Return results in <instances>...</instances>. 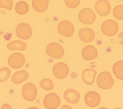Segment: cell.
<instances>
[{"label":"cell","instance_id":"15","mask_svg":"<svg viewBox=\"0 0 123 109\" xmlns=\"http://www.w3.org/2000/svg\"><path fill=\"white\" fill-rule=\"evenodd\" d=\"M79 37L84 42L92 41L95 36L94 31L90 28H81L79 31Z\"/></svg>","mask_w":123,"mask_h":109},{"label":"cell","instance_id":"25","mask_svg":"<svg viewBox=\"0 0 123 109\" xmlns=\"http://www.w3.org/2000/svg\"><path fill=\"white\" fill-rule=\"evenodd\" d=\"M13 6L12 0H0V8H5L7 10H11Z\"/></svg>","mask_w":123,"mask_h":109},{"label":"cell","instance_id":"11","mask_svg":"<svg viewBox=\"0 0 123 109\" xmlns=\"http://www.w3.org/2000/svg\"><path fill=\"white\" fill-rule=\"evenodd\" d=\"M86 104L89 107L95 108L97 107L100 103L101 97L98 93L94 91L87 92L84 97Z\"/></svg>","mask_w":123,"mask_h":109},{"label":"cell","instance_id":"16","mask_svg":"<svg viewBox=\"0 0 123 109\" xmlns=\"http://www.w3.org/2000/svg\"><path fill=\"white\" fill-rule=\"evenodd\" d=\"M96 74L97 72L95 70L91 68L86 69L82 73V80L87 85H92L94 83Z\"/></svg>","mask_w":123,"mask_h":109},{"label":"cell","instance_id":"10","mask_svg":"<svg viewBox=\"0 0 123 109\" xmlns=\"http://www.w3.org/2000/svg\"><path fill=\"white\" fill-rule=\"evenodd\" d=\"M17 36L24 40H26L31 37L32 35V30L31 26L27 23H21L17 25L15 29Z\"/></svg>","mask_w":123,"mask_h":109},{"label":"cell","instance_id":"7","mask_svg":"<svg viewBox=\"0 0 123 109\" xmlns=\"http://www.w3.org/2000/svg\"><path fill=\"white\" fill-rule=\"evenodd\" d=\"M58 32L62 36L69 37L72 36L74 32V28L71 22L64 20L60 22L58 25Z\"/></svg>","mask_w":123,"mask_h":109},{"label":"cell","instance_id":"21","mask_svg":"<svg viewBox=\"0 0 123 109\" xmlns=\"http://www.w3.org/2000/svg\"><path fill=\"white\" fill-rule=\"evenodd\" d=\"M29 7L28 4L23 0L19 1L16 3L15 6V12L19 14H25L29 11Z\"/></svg>","mask_w":123,"mask_h":109},{"label":"cell","instance_id":"13","mask_svg":"<svg viewBox=\"0 0 123 109\" xmlns=\"http://www.w3.org/2000/svg\"><path fill=\"white\" fill-rule=\"evenodd\" d=\"M97 49L92 45H87L84 47L81 51V55L86 61H91L95 59L98 56Z\"/></svg>","mask_w":123,"mask_h":109},{"label":"cell","instance_id":"8","mask_svg":"<svg viewBox=\"0 0 123 109\" xmlns=\"http://www.w3.org/2000/svg\"><path fill=\"white\" fill-rule=\"evenodd\" d=\"M25 62V58L21 53L15 52L12 54L9 57L8 63L13 69H19L23 66Z\"/></svg>","mask_w":123,"mask_h":109},{"label":"cell","instance_id":"12","mask_svg":"<svg viewBox=\"0 0 123 109\" xmlns=\"http://www.w3.org/2000/svg\"><path fill=\"white\" fill-rule=\"evenodd\" d=\"M95 9L98 14L104 16L110 13L111 6L107 0H98L95 4Z\"/></svg>","mask_w":123,"mask_h":109},{"label":"cell","instance_id":"29","mask_svg":"<svg viewBox=\"0 0 123 109\" xmlns=\"http://www.w3.org/2000/svg\"></svg>","mask_w":123,"mask_h":109},{"label":"cell","instance_id":"17","mask_svg":"<svg viewBox=\"0 0 123 109\" xmlns=\"http://www.w3.org/2000/svg\"><path fill=\"white\" fill-rule=\"evenodd\" d=\"M29 77L28 72L25 70L18 71L12 75V82L15 84H20L26 81Z\"/></svg>","mask_w":123,"mask_h":109},{"label":"cell","instance_id":"18","mask_svg":"<svg viewBox=\"0 0 123 109\" xmlns=\"http://www.w3.org/2000/svg\"><path fill=\"white\" fill-rule=\"evenodd\" d=\"M49 0H32L33 9L39 12H45L49 6Z\"/></svg>","mask_w":123,"mask_h":109},{"label":"cell","instance_id":"23","mask_svg":"<svg viewBox=\"0 0 123 109\" xmlns=\"http://www.w3.org/2000/svg\"><path fill=\"white\" fill-rule=\"evenodd\" d=\"M113 15L118 20H123V5H118L115 6L113 10Z\"/></svg>","mask_w":123,"mask_h":109},{"label":"cell","instance_id":"26","mask_svg":"<svg viewBox=\"0 0 123 109\" xmlns=\"http://www.w3.org/2000/svg\"><path fill=\"white\" fill-rule=\"evenodd\" d=\"M64 2L66 6L74 9L79 6L80 0H64Z\"/></svg>","mask_w":123,"mask_h":109},{"label":"cell","instance_id":"5","mask_svg":"<svg viewBox=\"0 0 123 109\" xmlns=\"http://www.w3.org/2000/svg\"><path fill=\"white\" fill-rule=\"evenodd\" d=\"M78 18L81 23L86 24H90L94 23L96 16L92 10L86 8L81 10L78 14Z\"/></svg>","mask_w":123,"mask_h":109},{"label":"cell","instance_id":"22","mask_svg":"<svg viewBox=\"0 0 123 109\" xmlns=\"http://www.w3.org/2000/svg\"><path fill=\"white\" fill-rule=\"evenodd\" d=\"M39 85L41 87L47 91L51 90L54 87L53 82L49 78L42 79L39 82Z\"/></svg>","mask_w":123,"mask_h":109},{"label":"cell","instance_id":"4","mask_svg":"<svg viewBox=\"0 0 123 109\" xmlns=\"http://www.w3.org/2000/svg\"><path fill=\"white\" fill-rule=\"evenodd\" d=\"M46 52L47 55L50 57L60 59L63 56L64 50L60 44L56 42H51L47 46Z\"/></svg>","mask_w":123,"mask_h":109},{"label":"cell","instance_id":"1","mask_svg":"<svg viewBox=\"0 0 123 109\" xmlns=\"http://www.w3.org/2000/svg\"><path fill=\"white\" fill-rule=\"evenodd\" d=\"M114 83L111 74L106 71L101 72L97 78V84L98 87L102 89H108L112 87Z\"/></svg>","mask_w":123,"mask_h":109},{"label":"cell","instance_id":"19","mask_svg":"<svg viewBox=\"0 0 123 109\" xmlns=\"http://www.w3.org/2000/svg\"><path fill=\"white\" fill-rule=\"evenodd\" d=\"M112 70L117 79L123 80V61L116 62L112 66Z\"/></svg>","mask_w":123,"mask_h":109},{"label":"cell","instance_id":"9","mask_svg":"<svg viewBox=\"0 0 123 109\" xmlns=\"http://www.w3.org/2000/svg\"><path fill=\"white\" fill-rule=\"evenodd\" d=\"M54 76L58 79H63L68 75L69 69L68 66L64 63L60 62L56 63L52 69Z\"/></svg>","mask_w":123,"mask_h":109},{"label":"cell","instance_id":"2","mask_svg":"<svg viewBox=\"0 0 123 109\" xmlns=\"http://www.w3.org/2000/svg\"><path fill=\"white\" fill-rule=\"evenodd\" d=\"M101 30L102 33L107 36L115 35L119 30L117 23L113 20L109 19L105 21L101 24Z\"/></svg>","mask_w":123,"mask_h":109},{"label":"cell","instance_id":"20","mask_svg":"<svg viewBox=\"0 0 123 109\" xmlns=\"http://www.w3.org/2000/svg\"><path fill=\"white\" fill-rule=\"evenodd\" d=\"M26 47L25 43L20 40L12 41L8 43L7 45V48L11 50H25L26 48Z\"/></svg>","mask_w":123,"mask_h":109},{"label":"cell","instance_id":"24","mask_svg":"<svg viewBox=\"0 0 123 109\" xmlns=\"http://www.w3.org/2000/svg\"><path fill=\"white\" fill-rule=\"evenodd\" d=\"M11 74V71L8 67H2L0 69V82L5 81Z\"/></svg>","mask_w":123,"mask_h":109},{"label":"cell","instance_id":"27","mask_svg":"<svg viewBox=\"0 0 123 109\" xmlns=\"http://www.w3.org/2000/svg\"><path fill=\"white\" fill-rule=\"evenodd\" d=\"M118 37L120 39V40L119 41V43L121 45H123V31L121 32L119 34V35L118 36Z\"/></svg>","mask_w":123,"mask_h":109},{"label":"cell","instance_id":"3","mask_svg":"<svg viewBox=\"0 0 123 109\" xmlns=\"http://www.w3.org/2000/svg\"><path fill=\"white\" fill-rule=\"evenodd\" d=\"M37 94V88L36 85L32 83L25 84L22 89V94L24 98L27 101H34Z\"/></svg>","mask_w":123,"mask_h":109},{"label":"cell","instance_id":"6","mask_svg":"<svg viewBox=\"0 0 123 109\" xmlns=\"http://www.w3.org/2000/svg\"><path fill=\"white\" fill-rule=\"evenodd\" d=\"M44 107L48 109H55L59 107L61 104V99L59 96L54 93L47 94L43 101Z\"/></svg>","mask_w":123,"mask_h":109},{"label":"cell","instance_id":"14","mask_svg":"<svg viewBox=\"0 0 123 109\" xmlns=\"http://www.w3.org/2000/svg\"><path fill=\"white\" fill-rule=\"evenodd\" d=\"M63 97L66 102L74 104L79 102L80 98V95L77 90L70 88L64 91Z\"/></svg>","mask_w":123,"mask_h":109},{"label":"cell","instance_id":"28","mask_svg":"<svg viewBox=\"0 0 123 109\" xmlns=\"http://www.w3.org/2000/svg\"><path fill=\"white\" fill-rule=\"evenodd\" d=\"M1 108L2 109H11V106L8 105V104H3L2 107H1Z\"/></svg>","mask_w":123,"mask_h":109}]
</instances>
